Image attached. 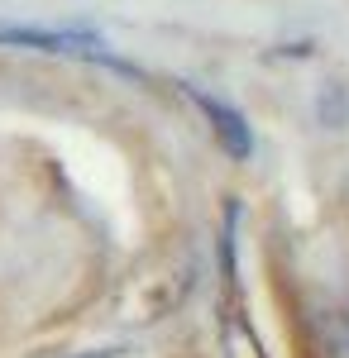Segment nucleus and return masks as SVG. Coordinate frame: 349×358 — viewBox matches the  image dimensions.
I'll list each match as a JSON object with an SVG mask.
<instances>
[{
	"label": "nucleus",
	"mask_w": 349,
	"mask_h": 358,
	"mask_svg": "<svg viewBox=\"0 0 349 358\" xmlns=\"http://www.w3.org/2000/svg\"><path fill=\"white\" fill-rule=\"evenodd\" d=\"M177 91L206 115V124H211V134H215V143H220L225 158L244 163V158L254 153V134H249V124H244V115L235 110V106H225V101H215V96H206L201 86H187V82H177Z\"/></svg>",
	"instance_id": "1"
},
{
	"label": "nucleus",
	"mask_w": 349,
	"mask_h": 358,
	"mask_svg": "<svg viewBox=\"0 0 349 358\" xmlns=\"http://www.w3.org/2000/svg\"><path fill=\"white\" fill-rule=\"evenodd\" d=\"M191 282H196V263H182L177 273L167 277V282H158V287L149 292V301H144V315H139V320H153V315H167V310H177V306L187 301Z\"/></svg>",
	"instance_id": "2"
},
{
	"label": "nucleus",
	"mask_w": 349,
	"mask_h": 358,
	"mask_svg": "<svg viewBox=\"0 0 349 358\" xmlns=\"http://www.w3.org/2000/svg\"><path fill=\"white\" fill-rule=\"evenodd\" d=\"M225 358H268L264 344H259V334H254V325H249V315H244L240 306L225 315Z\"/></svg>",
	"instance_id": "3"
},
{
	"label": "nucleus",
	"mask_w": 349,
	"mask_h": 358,
	"mask_svg": "<svg viewBox=\"0 0 349 358\" xmlns=\"http://www.w3.org/2000/svg\"><path fill=\"white\" fill-rule=\"evenodd\" d=\"M316 115H321L325 129H340V124H349V91L340 82H325L321 96H316Z\"/></svg>",
	"instance_id": "4"
},
{
	"label": "nucleus",
	"mask_w": 349,
	"mask_h": 358,
	"mask_svg": "<svg viewBox=\"0 0 349 358\" xmlns=\"http://www.w3.org/2000/svg\"><path fill=\"white\" fill-rule=\"evenodd\" d=\"M316 53V43H282V48H273L268 57H311Z\"/></svg>",
	"instance_id": "5"
},
{
	"label": "nucleus",
	"mask_w": 349,
	"mask_h": 358,
	"mask_svg": "<svg viewBox=\"0 0 349 358\" xmlns=\"http://www.w3.org/2000/svg\"><path fill=\"white\" fill-rule=\"evenodd\" d=\"M67 358H125V349H91V354H67Z\"/></svg>",
	"instance_id": "6"
}]
</instances>
